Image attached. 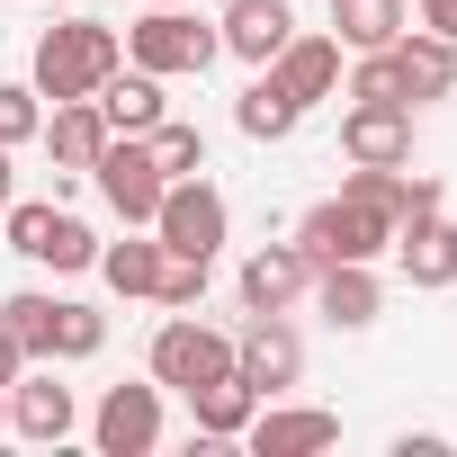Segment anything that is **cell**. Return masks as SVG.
I'll return each mask as SVG.
<instances>
[{"mask_svg":"<svg viewBox=\"0 0 457 457\" xmlns=\"http://www.w3.org/2000/svg\"><path fill=\"white\" fill-rule=\"evenodd\" d=\"M90 99H99L108 135H153V126L170 117V99H162V72H144V63H135V72L117 63V72H108V81H99Z\"/></svg>","mask_w":457,"mask_h":457,"instance_id":"cell-16","label":"cell"},{"mask_svg":"<svg viewBox=\"0 0 457 457\" xmlns=\"http://www.w3.org/2000/svg\"><path fill=\"white\" fill-rule=\"evenodd\" d=\"M314 305H323V323H332V332H368V323H377V305H386L377 261H323V270H314Z\"/></svg>","mask_w":457,"mask_h":457,"instance_id":"cell-12","label":"cell"},{"mask_svg":"<svg viewBox=\"0 0 457 457\" xmlns=\"http://www.w3.org/2000/svg\"><path fill=\"white\" fill-rule=\"evenodd\" d=\"M46 270H99V234L81 215H54V234H46Z\"/></svg>","mask_w":457,"mask_h":457,"instance_id":"cell-28","label":"cell"},{"mask_svg":"<svg viewBox=\"0 0 457 457\" xmlns=\"http://www.w3.org/2000/svg\"><path fill=\"white\" fill-rule=\"evenodd\" d=\"M99 350H108V314L54 296V359H99Z\"/></svg>","mask_w":457,"mask_h":457,"instance_id":"cell-25","label":"cell"},{"mask_svg":"<svg viewBox=\"0 0 457 457\" xmlns=\"http://www.w3.org/2000/svg\"><path fill=\"white\" fill-rule=\"evenodd\" d=\"M126 63V37L108 28V19H72V28H46L37 37V99H90L108 72Z\"/></svg>","mask_w":457,"mask_h":457,"instance_id":"cell-1","label":"cell"},{"mask_svg":"<svg viewBox=\"0 0 457 457\" xmlns=\"http://www.w3.org/2000/svg\"><path fill=\"white\" fill-rule=\"evenodd\" d=\"M224 54V37L206 28V19H188L179 0H153V10L126 28V63H144V72H162V81H179V72H206Z\"/></svg>","mask_w":457,"mask_h":457,"instance_id":"cell-2","label":"cell"},{"mask_svg":"<svg viewBox=\"0 0 457 457\" xmlns=\"http://www.w3.org/2000/svg\"><path fill=\"white\" fill-rule=\"evenodd\" d=\"M90 439L108 457H153L162 448V386H108L90 412Z\"/></svg>","mask_w":457,"mask_h":457,"instance_id":"cell-9","label":"cell"},{"mask_svg":"<svg viewBox=\"0 0 457 457\" xmlns=\"http://www.w3.org/2000/svg\"><path fill=\"white\" fill-rule=\"evenodd\" d=\"M188 412H197V439H243L252 412H261V395L243 377H206V386H188Z\"/></svg>","mask_w":457,"mask_h":457,"instance_id":"cell-21","label":"cell"},{"mask_svg":"<svg viewBox=\"0 0 457 457\" xmlns=\"http://www.w3.org/2000/svg\"><path fill=\"white\" fill-rule=\"evenodd\" d=\"M144 368H153V386H206V377H234V332H215V323H197V314H170L162 332H153V350H144Z\"/></svg>","mask_w":457,"mask_h":457,"instance_id":"cell-4","label":"cell"},{"mask_svg":"<svg viewBox=\"0 0 457 457\" xmlns=\"http://www.w3.org/2000/svg\"><path fill=\"white\" fill-rule=\"evenodd\" d=\"M386 54H395V72H403V99H448V90H457V37L403 28Z\"/></svg>","mask_w":457,"mask_h":457,"instance_id":"cell-18","label":"cell"},{"mask_svg":"<svg viewBox=\"0 0 457 457\" xmlns=\"http://www.w3.org/2000/svg\"><path fill=\"white\" fill-rule=\"evenodd\" d=\"M243 439H252V457H314V448L341 439V412H323V403H278V395H270Z\"/></svg>","mask_w":457,"mask_h":457,"instance_id":"cell-10","label":"cell"},{"mask_svg":"<svg viewBox=\"0 0 457 457\" xmlns=\"http://www.w3.org/2000/svg\"><path fill=\"white\" fill-rule=\"evenodd\" d=\"M162 261H170L162 234H153V243H99V270H108L117 296H153V287H162Z\"/></svg>","mask_w":457,"mask_h":457,"instance_id":"cell-23","label":"cell"},{"mask_svg":"<svg viewBox=\"0 0 457 457\" xmlns=\"http://www.w3.org/2000/svg\"><path fill=\"white\" fill-rule=\"evenodd\" d=\"M99 144H108L99 99H54V117H46V153H54V170H90Z\"/></svg>","mask_w":457,"mask_h":457,"instance_id":"cell-19","label":"cell"},{"mask_svg":"<svg viewBox=\"0 0 457 457\" xmlns=\"http://www.w3.org/2000/svg\"><path fill=\"white\" fill-rule=\"evenodd\" d=\"M28 135H46V99H37V81H0V144H28Z\"/></svg>","mask_w":457,"mask_h":457,"instance_id":"cell-27","label":"cell"},{"mask_svg":"<svg viewBox=\"0 0 457 457\" xmlns=\"http://www.w3.org/2000/svg\"><path fill=\"white\" fill-rule=\"evenodd\" d=\"M403 28H412L403 0H332V46H350V54H386Z\"/></svg>","mask_w":457,"mask_h":457,"instance_id":"cell-20","label":"cell"},{"mask_svg":"<svg viewBox=\"0 0 457 457\" xmlns=\"http://www.w3.org/2000/svg\"><path fill=\"white\" fill-rule=\"evenodd\" d=\"M0 215H10V144H0Z\"/></svg>","mask_w":457,"mask_h":457,"instance_id":"cell-35","label":"cell"},{"mask_svg":"<svg viewBox=\"0 0 457 457\" xmlns=\"http://www.w3.org/2000/svg\"><path fill=\"white\" fill-rule=\"evenodd\" d=\"M234 377L270 403V395H287L296 377H305V341L287 332V314H252L243 332H234Z\"/></svg>","mask_w":457,"mask_h":457,"instance_id":"cell-7","label":"cell"},{"mask_svg":"<svg viewBox=\"0 0 457 457\" xmlns=\"http://www.w3.org/2000/svg\"><path fill=\"white\" fill-rule=\"evenodd\" d=\"M90 179H99V197H108L126 224H153V206H162V188H170L144 135H108V144H99V162H90Z\"/></svg>","mask_w":457,"mask_h":457,"instance_id":"cell-6","label":"cell"},{"mask_svg":"<svg viewBox=\"0 0 457 457\" xmlns=\"http://www.w3.org/2000/svg\"><path fill=\"white\" fill-rule=\"evenodd\" d=\"M144 144H153L162 179H188V170H206V135H197V126H179V117H162V126H153Z\"/></svg>","mask_w":457,"mask_h":457,"instance_id":"cell-26","label":"cell"},{"mask_svg":"<svg viewBox=\"0 0 457 457\" xmlns=\"http://www.w3.org/2000/svg\"><path fill=\"white\" fill-rule=\"evenodd\" d=\"M19 368H28V350L10 341V323H0V395H10V386H19Z\"/></svg>","mask_w":457,"mask_h":457,"instance_id":"cell-32","label":"cell"},{"mask_svg":"<svg viewBox=\"0 0 457 457\" xmlns=\"http://www.w3.org/2000/svg\"><path fill=\"white\" fill-rule=\"evenodd\" d=\"M153 234H162V252L215 261V243H224V188H215L206 170L170 179V188H162V206H153Z\"/></svg>","mask_w":457,"mask_h":457,"instance_id":"cell-5","label":"cell"},{"mask_svg":"<svg viewBox=\"0 0 457 457\" xmlns=\"http://www.w3.org/2000/svg\"><path fill=\"white\" fill-rule=\"evenodd\" d=\"M0 430H10V403H0Z\"/></svg>","mask_w":457,"mask_h":457,"instance_id":"cell-36","label":"cell"},{"mask_svg":"<svg viewBox=\"0 0 457 457\" xmlns=\"http://www.w3.org/2000/svg\"><path fill=\"white\" fill-rule=\"evenodd\" d=\"M0 323H10V341L28 350V359H54V296H10V305H0Z\"/></svg>","mask_w":457,"mask_h":457,"instance_id":"cell-24","label":"cell"},{"mask_svg":"<svg viewBox=\"0 0 457 457\" xmlns=\"http://www.w3.org/2000/svg\"><path fill=\"white\" fill-rule=\"evenodd\" d=\"M234 287H243V314H287V305L314 287V261H305L296 243H261V252L243 261Z\"/></svg>","mask_w":457,"mask_h":457,"instance_id":"cell-11","label":"cell"},{"mask_svg":"<svg viewBox=\"0 0 457 457\" xmlns=\"http://www.w3.org/2000/svg\"><path fill=\"white\" fill-rule=\"evenodd\" d=\"M296 117H305V108H296V99H287V90H278L270 72H261V81H252V90L234 99V126H243L252 144H287V135H296Z\"/></svg>","mask_w":457,"mask_h":457,"instance_id":"cell-22","label":"cell"},{"mask_svg":"<svg viewBox=\"0 0 457 457\" xmlns=\"http://www.w3.org/2000/svg\"><path fill=\"white\" fill-rule=\"evenodd\" d=\"M421 28L430 37H457V0H421Z\"/></svg>","mask_w":457,"mask_h":457,"instance_id":"cell-33","label":"cell"},{"mask_svg":"<svg viewBox=\"0 0 457 457\" xmlns=\"http://www.w3.org/2000/svg\"><path fill=\"white\" fill-rule=\"evenodd\" d=\"M395 261H403L412 287H457V224H448V215L395 224Z\"/></svg>","mask_w":457,"mask_h":457,"instance_id":"cell-17","label":"cell"},{"mask_svg":"<svg viewBox=\"0 0 457 457\" xmlns=\"http://www.w3.org/2000/svg\"><path fill=\"white\" fill-rule=\"evenodd\" d=\"M439 448H448L439 430H403V439H395V457H439Z\"/></svg>","mask_w":457,"mask_h":457,"instance_id":"cell-34","label":"cell"},{"mask_svg":"<svg viewBox=\"0 0 457 457\" xmlns=\"http://www.w3.org/2000/svg\"><path fill=\"white\" fill-rule=\"evenodd\" d=\"M261 72H270L296 108H314V99H332V81H341V46H332V37H287Z\"/></svg>","mask_w":457,"mask_h":457,"instance_id":"cell-15","label":"cell"},{"mask_svg":"<svg viewBox=\"0 0 457 457\" xmlns=\"http://www.w3.org/2000/svg\"><path fill=\"white\" fill-rule=\"evenodd\" d=\"M395 243V215H377V206H359V197H323V206H305V224H296V252L323 270V261H377Z\"/></svg>","mask_w":457,"mask_h":457,"instance_id":"cell-3","label":"cell"},{"mask_svg":"<svg viewBox=\"0 0 457 457\" xmlns=\"http://www.w3.org/2000/svg\"><path fill=\"white\" fill-rule=\"evenodd\" d=\"M72 421H81L72 386H54V368H46V377H28V368H19V386H10V430H19V439H37V448H54V439H72Z\"/></svg>","mask_w":457,"mask_h":457,"instance_id":"cell-13","label":"cell"},{"mask_svg":"<svg viewBox=\"0 0 457 457\" xmlns=\"http://www.w3.org/2000/svg\"><path fill=\"white\" fill-rule=\"evenodd\" d=\"M46 234H54V206H19V197H10V252L46 261Z\"/></svg>","mask_w":457,"mask_h":457,"instance_id":"cell-30","label":"cell"},{"mask_svg":"<svg viewBox=\"0 0 457 457\" xmlns=\"http://www.w3.org/2000/svg\"><path fill=\"white\" fill-rule=\"evenodd\" d=\"M350 99H403V72H395V54H359V72H350Z\"/></svg>","mask_w":457,"mask_h":457,"instance_id":"cell-31","label":"cell"},{"mask_svg":"<svg viewBox=\"0 0 457 457\" xmlns=\"http://www.w3.org/2000/svg\"><path fill=\"white\" fill-rule=\"evenodd\" d=\"M341 153L368 162V170H403V162H412V99H350Z\"/></svg>","mask_w":457,"mask_h":457,"instance_id":"cell-8","label":"cell"},{"mask_svg":"<svg viewBox=\"0 0 457 457\" xmlns=\"http://www.w3.org/2000/svg\"><path fill=\"white\" fill-rule=\"evenodd\" d=\"M215 37H224V54H243V63H270V54L296 37V10H287V0H224Z\"/></svg>","mask_w":457,"mask_h":457,"instance_id":"cell-14","label":"cell"},{"mask_svg":"<svg viewBox=\"0 0 457 457\" xmlns=\"http://www.w3.org/2000/svg\"><path fill=\"white\" fill-rule=\"evenodd\" d=\"M153 296H162L170 314H188V305L206 296V261H188V252H170V261H162V287H153Z\"/></svg>","mask_w":457,"mask_h":457,"instance_id":"cell-29","label":"cell"}]
</instances>
